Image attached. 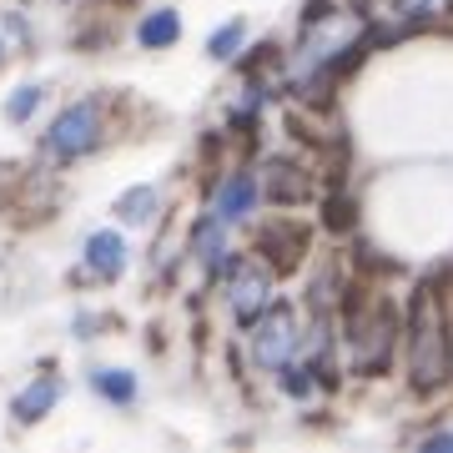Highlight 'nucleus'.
<instances>
[{"mask_svg":"<svg viewBox=\"0 0 453 453\" xmlns=\"http://www.w3.org/2000/svg\"><path fill=\"white\" fill-rule=\"evenodd\" d=\"M357 35H363V20L353 11H318V35H308L297 56V81H312V71H327L342 50L357 46Z\"/></svg>","mask_w":453,"mask_h":453,"instance_id":"obj_2","label":"nucleus"},{"mask_svg":"<svg viewBox=\"0 0 453 453\" xmlns=\"http://www.w3.org/2000/svg\"><path fill=\"white\" fill-rule=\"evenodd\" d=\"M252 202H257V181L247 177V172H237V177L222 181V192H217V217L222 222H242L247 211H252Z\"/></svg>","mask_w":453,"mask_h":453,"instance_id":"obj_7","label":"nucleus"},{"mask_svg":"<svg viewBox=\"0 0 453 453\" xmlns=\"http://www.w3.org/2000/svg\"><path fill=\"white\" fill-rule=\"evenodd\" d=\"M267 297H273V273L257 267V262H237L232 267V292H226L237 323H257L262 308H267Z\"/></svg>","mask_w":453,"mask_h":453,"instance_id":"obj_6","label":"nucleus"},{"mask_svg":"<svg viewBox=\"0 0 453 453\" xmlns=\"http://www.w3.org/2000/svg\"><path fill=\"white\" fill-rule=\"evenodd\" d=\"M303 242H308V232L303 226H282V257H277V273H288V267H297V257H303ZM262 247H277V226H267V237H262ZM267 257V262H273Z\"/></svg>","mask_w":453,"mask_h":453,"instance_id":"obj_12","label":"nucleus"},{"mask_svg":"<svg viewBox=\"0 0 453 453\" xmlns=\"http://www.w3.org/2000/svg\"><path fill=\"white\" fill-rule=\"evenodd\" d=\"M232 46H242V20H232V26H222V31L211 35V56H217V61H226Z\"/></svg>","mask_w":453,"mask_h":453,"instance_id":"obj_14","label":"nucleus"},{"mask_svg":"<svg viewBox=\"0 0 453 453\" xmlns=\"http://www.w3.org/2000/svg\"><path fill=\"white\" fill-rule=\"evenodd\" d=\"M393 333H398V318L393 308H378L372 312H353L348 318V348H353V368L357 372H383L393 357Z\"/></svg>","mask_w":453,"mask_h":453,"instance_id":"obj_3","label":"nucleus"},{"mask_svg":"<svg viewBox=\"0 0 453 453\" xmlns=\"http://www.w3.org/2000/svg\"><path fill=\"white\" fill-rule=\"evenodd\" d=\"M61 398V383L56 378H41V383H31V388L16 398V418L20 423H31V418H41V413H50V403Z\"/></svg>","mask_w":453,"mask_h":453,"instance_id":"obj_10","label":"nucleus"},{"mask_svg":"<svg viewBox=\"0 0 453 453\" xmlns=\"http://www.w3.org/2000/svg\"><path fill=\"white\" fill-rule=\"evenodd\" d=\"M192 247H196V257H202V267H222V257H226V222L217 217V211L196 222Z\"/></svg>","mask_w":453,"mask_h":453,"instance_id":"obj_9","label":"nucleus"},{"mask_svg":"<svg viewBox=\"0 0 453 453\" xmlns=\"http://www.w3.org/2000/svg\"><path fill=\"white\" fill-rule=\"evenodd\" d=\"M292 348H297V323H292V312L288 308L267 312L262 327L252 333V357H257V368L282 372L288 368V357H292Z\"/></svg>","mask_w":453,"mask_h":453,"instance_id":"obj_5","label":"nucleus"},{"mask_svg":"<svg viewBox=\"0 0 453 453\" xmlns=\"http://www.w3.org/2000/svg\"><path fill=\"white\" fill-rule=\"evenodd\" d=\"M86 262H91L96 277H121L127 273V242H121L116 232H96V237L86 242Z\"/></svg>","mask_w":453,"mask_h":453,"instance_id":"obj_8","label":"nucleus"},{"mask_svg":"<svg viewBox=\"0 0 453 453\" xmlns=\"http://www.w3.org/2000/svg\"><path fill=\"white\" fill-rule=\"evenodd\" d=\"M96 388L106 393V398H116V403H131V393H136V383H131V372L101 368V372H96Z\"/></svg>","mask_w":453,"mask_h":453,"instance_id":"obj_13","label":"nucleus"},{"mask_svg":"<svg viewBox=\"0 0 453 453\" xmlns=\"http://www.w3.org/2000/svg\"><path fill=\"white\" fill-rule=\"evenodd\" d=\"M408 368L418 388H438L449 378V327L428 288L413 297V318H408Z\"/></svg>","mask_w":453,"mask_h":453,"instance_id":"obj_1","label":"nucleus"},{"mask_svg":"<svg viewBox=\"0 0 453 453\" xmlns=\"http://www.w3.org/2000/svg\"><path fill=\"white\" fill-rule=\"evenodd\" d=\"M146 207H151V187H136V192L121 196V217H127V222H142Z\"/></svg>","mask_w":453,"mask_h":453,"instance_id":"obj_15","label":"nucleus"},{"mask_svg":"<svg viewBox=\"0 0 453 453\" xmlns=\"http://www.w3.org/2000/svg\"><path fill=\"white\" fill-rule=\"evenodd\" d=\"M398 11H403V16H423V11H428V0H398Z\"/></svg>","mask_w":453,"mask_h":453,"instance_id":"obj_17","label":"nucleus"},{"mask_svg":"<svg viewBox=\"0 0 453 453\" xmlns=\"http://www.w3.org/2000/svg\"><path fill=\"white\" fill-rule=\"evenodd\" d=\"M101 142V111L96 101H81V106H71V111L56 116V127L46 131V151H56V157H86L91 146Z\"/></svg>","mask_w":453,"mask_h":453,"instance_id":"obj_4","label":"nucleus"},{"mask_svg":"<svg viewBox=\"0 0 453 453\" xmlns=\"http://www.w3.org/2000/svg\"><path fill=\"white\" fill-rule=\"evenodd\" d=\"M35 101H41V91H35V86H20V96H11L5 116H11V121H26V116L35 111Z\"/></svg>","mask_w":453,"mask_h":453,"instance_id":"obj_16","label":"nucleus"},{"mask_svg":"<svg viewBox=\"0 0 453 453\" xmlns=\"http://www.w3.org/2000/svg\"><path fill=\"white\" fill-rule=\"evenodd\" d=\"M142 46H151V50H162V46H172L181 35V20H177V11H151V16L142 20Z\"/></svg>","mask_w":453,"mask_h":453,"instance_id":"obj_11","label":"nucleus"}]
</instances>
